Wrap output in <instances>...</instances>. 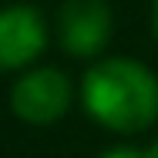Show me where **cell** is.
<instances>
[{
  "instance_id": "cell-1",
  "label": "cell",
  "mask_w": 158,
  "mask_h": 158,
  "mask_svg": "<svg viewBox=\"0 0 158 158\" xmlns=\"http://www.w3.org/2000/svg\"><path fill=\"white\" fill-rule=\"evenodd\" d=\"M84 108L111 131H141L158 118V81L128 57H108L84 74Z\"/></svg>"
},
{
  "instance_id": "cell-2",
  "label": "cell",
  "mask_w": 158,
  "mask_h": 158,
  "mask_svg": "<svg viewBox=\"0 0 158 158\" xmlns=\"http://www.w3.org/2000/svg\"><path fill=\"white\" fill-rule=\"evenodd\" d=\"M71 104V81L57 67H40L24 74L14 91H10V108L17 118L31 125H51L57 121Z\"/></svg>"
},
{
  "instance_id": "cell-3",
  "label": "cell",
  "mask_w": 158,
  "mask_h": 158,
  "mask_svg": "<svg viewBox=\"0 0 158 158\" xmlns=\"http://www.w3.org/2000/svg\"><path fill=\"white\" fill-rule=\"evenodd\" d=\"M111 37V10L104 0H64L61 44L74 57H94Z\"/></svg>"
},
{
  "instance_id": "cell-4",
  "label": "cell",
  "mask_w": 158,
  "mask_h": 158,
  "mask_svg": "<svg viewBox=\"0 0 158 158\" xmlns=\"http://www.w3.org/2000/svg\"><path fill=\"white\" fill-rule=\"evenodd\" d=\"M44 44H47V27L34 7L17 3L0 10V71L31 64L44 51Z\"/></svg>"
},
{
  "instance_id": "cell-5",
  "label": "cell",
  "mask_w": 158,
  "mask_h": 158,
  "mask_svg": "<svg viewBox=\"0 0 158 158\" xmlns=\"http://www.w3.org/2000/svg\"><path fill=\"white\" fill-rule=\"evenodd\" d=\"M101 158H145V152H135V148H111Z\"/></svg>"
},
{
  "instance_id": "cell-6",
  "label": "cell",
  "mask_w": 158,
  "mask_h": 158,
  "mask_svg": "<svg viewBox=\"0 0 158 158\" xmlns=\"http://www.w3.org/2000/svg\"><path fill=\"white\" fill-rule=\"evenodd\" d=\"M152 24H155V34H158V0H155V7H152Z\"/></svg>"
},
{
  "instance_id": "cell-7",
  "label": "cell",
  "mask_w": 158,
  "mask_h": 158,
  "mask_svg": "<svg viewBox=\"0 0 158 158\" xmlns=\"http://www.w3.org/2000/svg\"><path fill=\"white\" fill-rule=\"evenodd\" d=\"M145 158H158V141L152 145V148H148V152H145Z\"/></svg>"
}]
</instances>
